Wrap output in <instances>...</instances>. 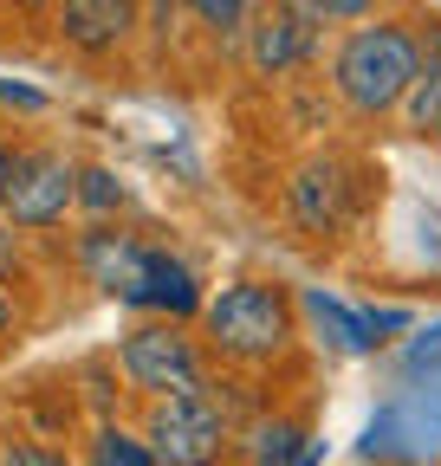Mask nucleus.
<instances>
[{"mask_svg": "<svg viewBox=\"0 0 441 466\" xmlns=\"http://www.w3.org/2000/svg\"><path fill=\"white\" fill-rule=\"evenodd\" d=\"M72 253H78L85 279L104 291V299H118V305L143 311V285H149V259H156L149 240H137V233L110 227V220H91V227L78 233V247H72Z\"/></svg>", "mask_w": 441, "mask_h": 466, "instance_id": "6", "label": "nucleus"}, {"mask_svg": "<svg viewBox=\"0 0 441 466\" xmlns=\"http://www.w3.org/2000/svg\"><path fill=\"white\" fill-rule=\"evenodd\" d=\"M143 441L162 466H220L234 453V415L214 382L189 395H156L143 401Z\"/></svg>", "mask_w": 441, "mask_h": 466, "instance_id": "4", "label": "nucleus"}, {"mask_svg": "<svg viewBox=\"0 0 441 466\" xmlns=\"http://www.w3.org/2000/svg\"><path fill=\"white\" fill-rule=\"evenodd\" d=\"M403 130L415 137V143H435L441 149V66H422V78H415V91L403 97Z\"/></svg>", "mask_w": 441, "mask_h": 466, "instance_id": "14", "label": "nucleus"}, {"mask_svg": "<svg viewBox=\"0 0 441 466\" xmlns=\"http://www.w3.org/2000/svg\"><path fill=\"white\" fill-rule=\"evenodd\" d=\"M59 46H72L78 58H110L143 33V0H59Z\"/></svg>", "mask_w": 441, "mask_h": 466, "instance_id": "9", "label": "nucleus"}, {"mask_svg": "<svg viewBox=\"0 0 441 466\" xmlns=\"http://www.w3.org/2000/svg\"><path fill=\"white\" fill-rule=\"evenodd\" d=\"M72 208H78V162L66 149H52V143L20 149L14 188H7V201H0V214H7L20 233H46V227H59Z\"/></svg>", "mask_w": 441, "mask_h": 466, "instance_id": "5", "label": "nucleus"}, {"mask_svg": "<svg viewBox=\"0 0 441 466\" xmlns=\"http://www.w3.org/2000/svg\"><path fill=\"white\" fill-rule=\"evenodd\" d=\"M0 104H20V110H46V97H39V91H26V85H0Z\"/></svg>", "mask_w": 441, "mask_h": 466, "instance_id": "19", "label": "nucleus"}, {"mask_svg": "<svg viewBox=\"0 0 441 466\" xmlns=\"http://www.w3.org/2000/svg\"><path fill=\"white\" fill-rule=\"evenodd\" d=\"M318 39H324V33H318L305 14H292V7H266V14L247 20L241 52H247L253 78H292V72H305L312 58H318Z\"/></svg>", "mask_w": 441, "mask_h": 466, "instance_id": "8", "label": "nucleus"}, {"mask_svg": "<svg viewBox=\"0 0 441 466\" xmlns=\"http://www.w3.org/2000/svg\"><path fill=\"white\" fill-rule=\"evenodd\" d=\"M428 363H441V330H435V343H415V357H409V370H428Z\"/></svg>", "mask_w": 441, "mask_h": 466, "instance_id": "21", "label": "nucleus"}, {"mask_svg": "<svg viewBox=\"0 0 441 466\" xmlns=\"http://www.w3.org/2000/svg\"><path fill=\"white\" fill-rule=\"evenodd\" d=\"M182 7L195 14V26L208 39H241L247 20H253V0H182Z\"/></svg>", "mask_w": 441, "mask_h": 466, "instance_id": "15", "label": "nucleus"}, {"mask_svg": "<svg viewBox=\"0 0 441 466\" xmlns=\"http://www.w3.org/2000/svg\"><path fill=\"white\" fill-rule=\"evenodd\" d=\"M118 376L137 401H156V395H189V389H208V350L201 337H189V324L176 318H149L137 330L118 337Z\"/></svg>", "mask_w": 441, "mask_h": 466, "instance_id": "3", "label": "nucleus"}, {"mask_svg": "<svg viewBox=\"0 0 441 466\" xmlns=\"http://www.w3.org/2000/svg\"><path fill=\"white\" fill-rule=\"evenodd\" d=\"M422 66H428V58H422L415 20L376 14V20L338 33V46H331V58H324V85H331V97H338L344 116L383 124V116L403 110V97L415 91Z\"/></svg>", "mask_w": 441, "mask_h": 466, "instance_id": "1", "label": "nucleus"}, {"mask_svg": "<svg viewBox=\"0 0 441 466\" xmlns=\"http://www.w3.org/2000/svg\"><path fill=\"white\" fill-rule=\"evenodd\" d=\"M415 33H422V58L441 66V20H415Z\"/></svg>", "mask_w": 441, "mask_h": 466, "instance_id": "18", "label": "nucleus"}, {"mask_svg": "<svg viewBox=\"0 0 441 466\" xmlns=\"http://www.w3.org/2000/svg\"><path fill=\"white\" fill-rule=\"evenodd\" d=\"M14 162H20V149L0 137V201H7V188H14Z\"/></svg>", "mask_w": 441, "mask_h": 466, "instance_id": "20", "label": "nucleus"}, {"mask_svg": "<svg viewBox=\"0 0 441 466\" xmlns=\"http://www.w3.org/2000/svg\"><path fill=\"white\" fill-rule=\"evenodd\" d=\"M0 466H78V460L52 453V447H39V441H7V447H0Z\"/></svg>", "mask_w": 441, "mask_h": 466, "instance_id": "17", "label": "nucleus"}, {"mask_svg": "<svg viewBox=\"0 0 441 466\" xmlns=\"http://www.w3.org/2000/svg\"><path fill=\"white\" fill-rule=\"evenodd\" d=\"M201 305H208V291H201L195 266L176 259L169 247H156L149 285H143V311H149V318H176V324H189V318H201Z\"/></svg>", "mask_w": 441, "mask_h": 466, "instance_id": "10", "label": "nucleus"}, {"mask_svg": "<svg viewBox=\"0 0 441 466\" xmlns=\"http://www.w3.org/2000/svg\"><path fill=\"white\" fill-rule=\"evenodd\" d=\"M7 318H14V305H7V291H0V330H7Z\"/></svg>", "mask_w": 441, "mask_h": 466, "instance_id": "24", "label": "nucleus"}, {"mask_svg": "<svg viewBox=\"0 0 441 466\" xmlns=\"http://www.w3.org/2000/svg\"><path fill=\"white\" fill-rule=\"evenodd\" d=\"M124 201H130V188H124V175H118V168H97V162L78 168V208H85V214L104 220L110 208H124Z\"/></svg>", "mask_w": 441, "mask_h": 466, "instance_id": "16", "label": "nucleus"}, {"mask_svg": "<svg viewBox=\"0 0 441 466\" xmlns=\"http://www.w3.org/2000/svg\"><path fill=\"white\" fill-rule=\"evenodd\" d=\"M20 14H46V7H59V0H14Z\"/></svg>", "mask_w": 441, "mask_h": 466, "instance_id": "23", "label": "nucleus"}, {"mask_svg": "<svg viewBox=\"0 0 441 466\" xmlns=\"http://www.w3.org/2000/svg\"><path fill=\"white\" fill-rule=\"evenodd\" d=\"M299 311H312L331 337H338L344 350H383V330L370 324V311H351V305H338L331 291H305L299 299Z\"/></svg>", "mask_w": 441, "mask_h": 466, "instance_id": "12", "label": "nucleus"}, {"mask_svg": "<svg viewBox=\"0 0 441 466\" xmlns=\"http://www.w3.org/2000/svg\"><path fill=\"white\" fill-rule=\"evenodd\" d=\"M299 343V299L280 279H234L201 305V350L228 370H266Z\"/></svg>", "mask_w": 441, "mask_h": 466, "instance_id": "2", "label": "nucleus"}, {"mask_svg": "<svg viewBox=\"0 0 441 466\" xmlns=\"http://www.w3.org/2000/svg\"><path fill=\"white\" fill-rule=\"evenodd\" d=\"M305 447H312L305 415H266V421H253L247 434L234 428V453H241V466H299Z\"/></svg>", "mask_w": 441, "mask_h": 466, "instance_id": "11", "label": "nucleus"}, {"mask_svg": "<svg viewBox=\"0 0 441 466\" xmlns=\"http://www.w3.org/2000/svg\"><path fill=\"white\" fill-rule=\"evenodd\" d=\"M272 7H292V14H312V7H324V0H272Z\"/></svg>", "mask_w": 441, "mask_h": 466, "instance_id": "22", "label": "nucleus"}, {"mask_svg": "<svg viewBox=\"0 0 441 466\" xmlns=\"http://www.w3.org/2000/svg\"><path fill=\"white\" fill-rule=\"evenodd\" d=\"M85 460H91V466H162V460L149 453L143 428H124V421H97Z\"/></svg>", "mask_w": 441, "mask_h": 466, "instance_id": "13", "label": "nucleus"}, {"mask_svg": "<svg viewBox=\"0 0 441 466\" xmlns=\"http://www.w3.org/2000/svg\"><path fill=\"white\" fill-rule=\"evenodd\" d=\"M351 201H357V175L338 156L299 162L292 182H286V214L299 220V233H312V240H338L344 220H351Z\"/></svg>", "mask_w": 441, "mask_h": 466, "instance_id": "7", "label": "nucleus"}]
</instances>
